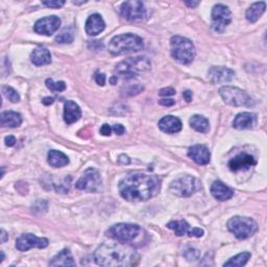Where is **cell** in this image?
<instances>
[{"instance_id": "cell-36", "label": "cell", "mask_w": 267, "mask_h": 267, "mask_svg": "<svg viewBox=\"0 0 267 267\" xmlns=\"http://www.w3.org/2000/svg\"><path fill=\"white\" fill-rule=\"evenodd\" d=\"M42 4L50 8H60L65 4V1H42Z\"/></svg>"}, {"instance_id": "cell-25", "label": "cell", "mask_w": 267, "mask_h": 267, "mask_svg": "<svg viewBox=\"0 0 267 267\" xmlns=\"http://www.w3.org/2000/svg\"><path fill=\"white\" fill-rule=\"evenodd\" d=\"M50 266H75V262L71 252L68 249H64L58 255H55L49 262Z\"/></svg>"}, {"instance_id": "cell-41", "label": "cell", "mask_w": 267, "mask_h": 267, "mask_svg": "<svg viewBox=\"0 0 267 267\" xmlns=\"http://www.w3.org/2000/svg\"><path fill=\"white\" fill-rule=\"evenodd\" d=\"M112 129H113L114 132H115L116 135H119V136L123 135V134L126 133V129H125V127H123L122 125H115Z\"/></svg>"}, {"instance_id": "cell-30", "label": "cell", "mask_w": 267, "mask_h": 267, "mask_svg": "<svg viewBox=\"0 0 267 267\" xmlns=\"http://www.w3.org/2000/svg\"><path fill=\"white\" fill-rule=\"evenodd\" d=\"M251 253L249 252H244V253H241V254H238L234 257H232V258L226 261L223 266H244L247 261H249L251 259Z\"/></svg>"}, {"instance_id": "cell-38", "label": "cell", "mask_w": 267, "mask_h": 267, "mask_svg": "<svg viewBox=\"0 0 267 267\" xmlns=\"http://www.w3.org/2000/svg\"><path fill=\"white\" fill-rule=\"evenodd\" d=\"M176 94V90L174 88H163L159 91L160 96H173Z\"/></svg>"}, {"instance_id": "cell-29", "label": "cell", "mask_w": 267, "mask_h": 267, "mask_svg": "<svg viewBox=\"0 0 267 267\" xmlns=\"http://www.w3.org/2000/svg\"><path fill=\"white\" fill-rule=\"evenodd\" d=\"M167 227L170 228V230H173L177 236L180 237L188 233L190 224L186 221H177V222H170L169 223H167Z\"/></svg>"}, {"instance_id": "cell-12", "label": "cell", "mask_w": 267, "mask_h": 267, "mask_svg": "<svg viewBox=\"0 0 267 267\" xmlns=\"http://www.w3.org/2000/svg\"><path fill=\"white\" fill-rule=\"evenodd\" d=\"M197 189V180L195 178L186 176L180 178L170 185V191L179 197L191 196Z\"/></svg>"}, {"instance_id": "cell-26", "label": "cell", "mask_w": 267, "mask_h": 267, "mask_svg": "<svg viewBox=\"0 0 267 267\" xmlns=\"http://www.w3.org/2000/svg\"><path fill=\"white\" fill-rule=\"evenodd\" d=\"M48 163L54 168H60L69 164V158L64 152L52 149L48 152Z\"/></svg>"}, {"instance_id": "cell-5", "label": "cell", "mask_w": 267, "mask_h": 267, "mask_svg": "<svg viewBox=\"0 0 267 267\" xmlns=\"http://www.w3.org/2000/svg\"><path fill=\"white\" fill-rule=\"evenodd\" d=\"M170 47L174 59L179 64H190L195 58V47L187 38L174 36L170 40Z\"/></svg>"}, {"instance_id": "cell-39", "label": "cell", "mask_w": 267, "mask_h": 267, "mask_svg": "<svg viewBox=\"0 0 267 267\" xmlns=\"http://www.w3.org/2000/svg\"><path fill=\"white\" fill-rule=\"evenodd\" d=\"M112 131L113 129L109 125H107V123H104V125H102V127L100 128V134L102 136H110Z\"/></svg>"}, {"instance_id": "cell-42", "label": "cell", "mask_w": 267, "mask_h": 267, "mask_svg": "<svg viewBox=\"0 0 267 267\" xmlns=\"http://www.w3.org/2000/svg\"><path fill=\"white\" fill-rule=\"evenodd\" d=\"M159 103L164 107H173L176 104V101L174 99H161Z\"/></svg>"}, {"instance_id": "cell-21", "label": "cell", "mask_w": 267, "mask_h": 267, "mask_svg": "<svg viewBox=\"0 0 267 267\" xmlns=\"http://www.w3.org/2000/svg\"><path fill=\"white\" fill-rule=\"evenodd\" d=\"M211 194L217 200L224 202V200H227L233 197L234 191L231 188L225 186L222 182H221V180H215L211 186Z\"/></svg>"}, {"instance_id": "cell-1", "label": "cell", "mask_w": 267, "mask_h": 267, "mask_svg": "<svg viewBox=\"0 0 267 267\" xmlns=\"http://www.w3.org/2000/svg\"><path fill=\"white\" fill-rule=\"evenodd\" d=\"M161 184V178L156 176L134 173L120 180L119 192L129 202H145L160 192Z\"/></svg>"}, {"instance_id": "cell-2", "label": "cell", "mask_w": 267, "mask_h": 267, "mask_svg": "<svg viewBox=\"0 0 267 267\" xmlns=\"http://www.w3.org/2000/svg\"><path fill=\"white\" fill-rule=\"evenodd\" d=\"M138 259L135 247L119 241L103 243L94 253V260L100 266H133Z\"/></svg>"}, {"instance_id": "cell-10", "label": "cell", "mask_w": 267, "mask_h": 267, "mask_svg": "<svg viewBox=\"0 0 267 267\" xmlns=\"http://www.w3.org/2000/svg\"><path fill=\"white\" fill-rule=\"evenodd\" d=\"M232 21V13L227 6L216 4L212 9V30L217 34H222Z\"/></svg>"}, {"instance_id": "cell-34", "label": "cell", "mask_w": 267, "mask_h": 267, "mask_svg": "<svg viewBox=\"0 0 267 267\" xmlns=\"http://www.w3.org/2000/svg\"><path fill=\"white\" fill-rule=\"evenodd\" d=\"M184 255L187 258V260H189V261H195L199 258V252L195 249H191V247L188 249Z\"/></svg>"}, {"instance_id": "cell-22", "label": "cell", "mask_w": 267, "mask_h": 267, "mask_svg": "<svg viewBox=\"0 0 267 267\" xmlns=\"http://www.w3.org/2000/svg\"><path fill=\"white\" fill-rule=\"evenodd\" d=\"M257 120L256 114L254 113H249V112H243L238 114L235 117L233 121V128L237 130H245V129H251Z\"/></svg>"}, {"instance_id": "cell-19", "label": "cell", "mask_w": 267, "mask_h": 267, "mask_svg": "<svg viewBox=\"0 0 267 267\" xmlns=\"http://www.w3.org/2000/svg\"><path fill=\"white\" fill-rule=\"evenodd\" d=\"M82 117V111L78 103L72 100H67L64 107V120L67 125H72V123L80 120Z\"/></svg>"}, {"instance_id": "cell-47", "label": "cell", "mask_w": 267, "mask_h": 267, "mask_svg": "<svg viewBox=\"0 0 267 267\" xmlns=\"http://www.w3.org/2000/svg\"><path fill=\"white\" fill-rule=\"evenodd\" d=\"M7 239H8V236H7L6 232L4 230H1V243L6 242Z\"/></svg>"}, {"instance_id": "cell-50", "label": "cell", "mask_w": 267, "mask_h": 267, "mask_svg": "<svg viewBox=\"0 0 267 267\" xmlns=\"http://www.w3.org/2000/svg\"><path fill=\"white\" fill-rule=\"evenodd\" d=\"M4 260V253L1 251V260H0V262H3Z\"/></svg>"}, {"instance_id": "cell-44", "label": "cell", "mask_w": 267, "mask_h": 267, "mask_svg": "<svg viewBox=\"0 0 267 267\" xmlns=\"http://www.w3.org/2000/svg\"><path fill=\"white\" fill-rule=\"evenodd\" d=\"M183 97L184 99L187 101V102H190L192 100V97H193V93L190 91V90H186L184 93H183Z\"/></svg>"}, {"instance_id": "cell-33", "label": "cell", "mask_w": 267, "mask_h": 267, "mask_svg": "<svg viewBox=\"0 0 267 267\" xmlns=\"http://www.w3.org/2000/svg\"><path fill=\"white\" fill-rule=\"evenodd\" d=\"M46 87L52 92H63L66 89L65 82H53L52 79H47L45 81Z\"/></svg>"}, {"instance_id": "cell-17", "label": "cell", "mask_w": 267, "mask_h": 267, "mask_svg": "<svg viewBox=\"0 0 267 267\" xmlns=\"http://www.w3.org/2000/svg\"><path fill=\"white\" fill-rule=\"evenodd\" d=\"M256 164L257 162L253 156L249 154H240L228 162V167L232 171H240L250 169Z\"/></svg>"}, {"instance_id": "cell-13", "label": "cell", "mask_w": 267, "mask_h": 267, "mask_svg": "<svg viewBox=\"0 0 267 267\" xmlns=\"http://www.w3.org/2000/svg\"><path fill=\"white\" fill-rule=\"evenodd\" d=\"M48 239L46 238H39L33 234H23L17 238L16 240V249L20 252L30 251L34 247L37 249H45L48 246Z\"/></svg>"}, {"instance_id": "cell-24", "label": "cell", "mask_w": 267, "mask_h": 267, "mask_svg": "<svg viewBox=\"0 0 267 267\" xmlns=\"http://www.w3.org/2000/svg\"><path fill=\"white\" fill-rule=\"evenodd\" d=\"M0 119H1V126L4 128H18L21 126L22 123V117L19 113L14 111H6L2 112L0 115Z\"/></svg>"}, {"instance_id": "cell-6", "label": "cell", "mask_w": 267, "mask_h": 267, "mask_svg": "<svg viewBox=\"0 0 267 267\" xmlns=\"http://www.w3.org/2000/svg\"><path fill=\"white\" fill-rule=\"evenodd\" d=\"M150 66V61L145 56H135V58H129L117 64L115 71L121 78L130 80L139 73L149 70Z\"/></svg>"}, {"instance_id": "cell-28", "label": "cell", "mask_w": 267, "mask_h": 267, "mask_svg": "<svg viewBox=\"0 0 267 267\" xmlns=\"http://www.w3.org/2000/svg\"><path fill=\"white\" fill-rule=\"evenodd\" d=\"M190 126L198 133L206 134L210 130L209 120L202 115H194L190 119Z\"/></svg>"}, {"instance_id": "cell-35", "label": "cell", "mask_w": 267, "mask_h": 267, "mask_svg": "<svg viewBox=\"0 0 267 267\" xmlns=\"http://www.w3.org/2000/svg\"><path fill=\"white\" fill-rule=\"evenodd\" d=\"M143 86H140V85H135V86H131L130 88H127L126 89V95H129V96H133V95H137L139 94L140 92L143 91Z\"/></svg>"}, {"instance_id": "cell-43", "label": "cell", "mask_w": 267, "mask_h": 267, "mask_svg": "<svg viewBox=\"0 0 267 267\" xmlns=\"http://www.w3.org/2000/svg\"><path fill=\"white\" fill-rule=\"evenodd\" d=\"M4 141H5V145L6 146H9V147L14 146L16 144V142H17L16 141V138L14 136H6L5 139H4Z\"/></svg>"}, {"instance_id": "cell-8", "label": "cell", "mask_w": 267, "mask_h": 267, "mask_svg": "<svg viewBox=\"0 0 267 267\" xmlns=\"http://www.w3.org/2000/svg\"><path fill=\"white\" fill-rule=\"evenodd\" d=\"M223 101L230 106L234 107H251L254 106V100L251 95L247 94L244 90L231 86H224L219 89Z\"/></svg>"}, {"instance_id": "cell-20", "label": "cell", "mask_w": 267, "mask_h": 267, "mask_svg": "<svg viewBox=\"0 0 267 267\" xmlns=\"http://www.w3.org/2000/svg\"><path fill=\"white\" fill-rule=\"evenodd\" d=\"M159 128L164 133L176 134L182 130V122L178 117L167 115L159 121Z\"/></svg>"}, {"instance_id": "cell-11", "label": "cell", "mask_w": 267, "mask_h": 267, "mask_svg": "<svg viewBox=\"0 0 267 267\" xmlns=\"http://www.w3.org/2000/svg\"><path fill=\"white\" fill-rule=\"evenodd\" d=\"M120 13L129 21H141L146 17V8L142 1L132 0L121 4Z\"/></svg>"}, {"instance_id": "cell-27", "label": "cell", "mask_w": 267, "mask_h": 267, "mask_svg": "<svg viewBox=\"0 0 267 267\" xmlns=\"http://www.w3.org/2000/svg\"><path fill=\"white\" fill-rule=\"evenodd\" d=\"M265 8H266V4L264 1L255 2L246 11L245 17L250 22L254 23L262 16V14L265 12Z\"/></svg>"}, {"instance_id": "cell-14", "label": "cell", "mask_w": 267, "mask_h": 267, "mask_svg": "<svg viewBox=\"0 0 267 267\" xmlns=\"http://www.w3.org/2000/svg\"><path fill=\"white\" fill-rule=\"evenodd\" d=\"M61 22V19L58 16H47L36 22L34 30L39 35L51 36L59 30Z\"/></svg>"}, {"instance_id": "cell-18", "label": "cell", "mask_w": 267, "mask_h": 267, "mask_svg": "<svg viewBox=\"0 0 267 267\" xmlns=\"http://www.w3.org/2000/svg\"><path fill=\"white\" fill-rule=\"evenodd\" d=\"M106 28V23H104L102 17L99 14H93L86 22V33L89 36H97Z\"/></svg>"}, {"instance_id": "cell-4", "label": "cell", "mask_w": 267, "mask_h": 267, "mask_svg": "<svg viewBox=\"0 0 267 267\" xmlns=\"http://www.w3.org/2000/svg\"><path fill=\"white\" fill-rule=\"evenodd\" d=\"M144 48L142 38L134 34H123L114 37L109 44V51L114 55L137 52Z\"/></svg>"}, {"instance_id": "cell-16", "label": "cell", "mask_w": 267, "mask_h": 267, "mask_svg": "<svg viewBox=\"0 0 267 267\" xmlns=\"http://www.w3.org/2000/svg\"><path fill=\"white\" fill-rule=\"evenodd\" d=\"M188 156L189 158H191L195 163L199 165H207L209 164L210 159H211V152H210L207 146L196 144L189 148Z\"/></svg>"}, {"instance_id": "cell-45", "label": "cell", "mask_w": 267, "mask_h": 267, "mask_svg": "<svg viewBox=\"0 0 267 267\" xmlns=\"http://www.w3.org/2000/svg\"><path fill=\"white\" fill-rule=\"evenodd\" d=\"M118 162L120 164H129L130 163V159L128 156H125V155H122L119 157L118 159Z\"/></svg>"}, {"instance_id": "cell-32", "label": "cell", "mask_w": 267, "mask_h": 267, "mask_svg": "<svg viewBox=\"0 0 267 267\" xmlns=\"http://www.w3.org/2000/svg\"><path fill=\"white\" fill-rule=\"evenodd\" d=\"M2 94L4 96L12 102H19L20 101V95L18 94V92L13 89L12 87H9V86H3L2 87Z\"/></svg>"}, {"instance_id": "cell-7", "label": "cell", "mask_w": 267, "mask_h": 267, "mask_svg": "<svg viewBox=\"0 0 267 267\" xmlns=\"http://www.w3.org/2000/svg\"><path fill=\"white\" fill-rule=\"evenodd\" d=\"M227 228L238 239H246L258 231V223L250 217L235 216L227 222Z\"/></svg>"}, {"instance_id": "cell-3", "label": "cell", "mask_w": 267, "mask_h": 267, "mask_svg": "<svg viewBox=\"0 0 267 267\" xmlns=\"http://www.w3.org/2000/svg\"><path fill=\"white\" fill-rule=\"evenodd\" d=\"M107 236L122 243L132 245L140 242V244H142L143 236H145V232L138 224L117 223L109 228L107 231Z\"/></svg>"}, {"instance_id": "cell-48", "label": "cell", "mask_w": 267, "mask_h": 267, "mask_svg": "<svg viewBox=\"0 0 267 267\" xmlns=\"http://www.w3.org/2000/svg\"><path fill=\"white\" fill-rule=\"evenodd\" d=\"M185 4L187 6H189V7H195V6H197L199 4V2L198 1H186Z\"/></svg>"}, {"instance_id": "cell-23", "label": "cell", "mask_w": 267, "mask_h": 267, "mask_svg": "<svg viewBox=\"0 0 267 267\" xmlns=\"http://www.w3.org/2000/svg\"><path fill=\"white\" fill-rule=\"evenodd\" d=\"M32 63L36 66L48 65L51 62V55L49 50L43 46H38L31 54Z\"/></svg>"}, {"instance_id": "cell-46", "label": "cell", "mask_w": 267, "mask_h": 267, "mask_svg": "<svg viewBox=\"0 0 267 267\" xmlns=\"http://www.w3.org/2000/svg\"><path fill=\"white\" fill-rule=\"evenodd\" d=\"M54 101V99L52 97H45L43 98L42 102L45 104V106H50V104H52Z\"/></svg>"}, {"instance_id": "cell-37", "label": "cell", "mask_w": 267, "mask_h": 267, "mask_svg": "<svg viewBox=\"0 0 267 267\" xmlns=\"http://www.w3.org/2000/svg\"><path fill=\"white\" fill-rule=\"evenodd\" d=\"M190 237H196V238H199V237H203L204 236V230H202V228L199 227H194L192 228L191 231H188L187 233Z\"/></svg>"}, {"instance_id": "cell-31", "label": "cell", "mask_w": 267, "mask_h": 267, "mask_svg": "<svg viewBox=\"0 0 267 267\" xmlns=\"http://www.w3.org/2000/svg\"><path fill=\"white\" fill-rule=\"evenodd\" d=\"M73 32L71 31V28H65L55 37V42L60 44H70L73 42Z\"/></svg>"}, {"instance_id": "cell-15", "label": "cell", "mask_w": 267, "mask_h": 267, "mask_svg": "<svg viewBox=\"0 0 267 267\" xmlns=\"http://www.w3.org/2000/svg\"><path fill=\"white\" fill-rule=\"evenodd\" d=\"M235 76V72L226 67L213 66L209 69L208 78L213 84H222L231 82Z\"/></svg>"}, {"instance_id": "cell-49", "label": "cell", "mask_w": 267, "mask_h": 267, "mask_svg": "<svg viewBox=\"0 0 267 267\" xmlns=\"http://www.w3.org/2000/svg\"><path fill=\"white\" fill-rule=\"evenodd\" d=\"M110 82H111V84H112V85H115V84H117V75H116V76H112L111 80H110Z\"/></svg>"}, {"instance_id": "cell-9", "label": "cell", "mask_w": 267, "mask_h": 267, "mask_svg": "<svg viewBox=\"0 0 267 267\" xmlns=\"http://www.w3.org/2000/svg\"><path fill=\"white\" fill-rule=\"evenodd\" d=\"M75 187L89 193H97L102 188V178L97 169L88 168L76 182Z\"/></svg>"}, {"instance_id": "cell-40", "label": "cell", "mask_w": 267, "mask_h": 267, "mask_svg": "<svg viewBox=\"0 0 267 267\" xmlns=\"http://www.w3.org/2000/svg\"><path fill=\"white\" fill-rule=\"evenodd\" d=\"M106 75H104L103 73H96V75H95V82H96L99 86H104V84H106Z\"/></svg>"}]
</instances>
